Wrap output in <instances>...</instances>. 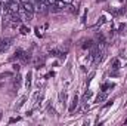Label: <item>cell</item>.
<instances>
[{
    "instance_id": "obj_1",
    "label": "cell",
    "mask_w": 127,
    "mask_h": 126,
    "mask_svg": "<svg viewBox=\"0 0 127 126\" xmlns=\"http://www.w3.org/2000/svg\"><path fill=\"white\" fill-rule=\"evenodd\" d=\"M4 7H6V12L12 15V13H16V12H18V9H19V3H18V0H10Z\"/></svg>"
},
{
    "instance_id": "obj_2",
    "label": "cell",
    "mask_w": 127,
    "mask_h": 126,
    "mask_svg": "<svg viewBox=\"0 0 127 126\" xmlns=\"http://www.w3.org/2000/svg\"><path fill=\"white\" fill-rule=\"evenodd\" d=\"M13 42V39L12 37H4V39H0V54L1 52H4L9 46H10V43Z\"/></svg>"
},
{
    "instance_id": "obj_3",
    "label": "cell",
    "mask_w": 127,
    "mask_h": 126,
    "mask_svg": "<svg viewBox=\"0 0 127 126\" xmlns=\"http://www.w3.org/2000/svg\"><path fill=\"white\" fill-rule=\"evenodd\" d=\"M21 7H22V10H25V12H28V13H32V12H34V4H32L31 1H28V0L22 1Z\"/></svg>"
},
{
    "instance_id": "obj_4",
    "label": "cell",
    "mask_w": 127,
    "mask_h": 126,
    "mask_svg": "<svg viewBox=\"0 0 127 126\" xmlns=\"http://www.w3.org/2000/svg\"><path fill=\"white\" fill-rule=\"evenodd\" d=\"M78 105V96L77 95H74V98H72V102H71V105H69V113H72L74 110H75V107Z\"/></svg>"
},
{
    "instance_id": "obj_5",
    "label": "cell",
    "mask_w": 127,
    "mask_h": 126,
    "mask_svg": "<svg viewBox=\"0 0 127 126\" xmlns=\"http://www.w3.org/2000/svg\"><path fill=\"white\" fill-rule=\"evenodd\" d=\"M25 101H27V96H21V98L18 99V102L15 104V110H19V108L25 104Z\"/></svg>"
},
{
    "instance_id": "obj_6",
    "label": "cell",
    "mask_w": 127,
    "mask_h": 126,
    "mask_svg": "<svg viewBox=\"0 0 127 126\" xmlns=\"http://www.w3.org/2000/svg\"><path fill=\"white\" fill-rule=\"evenodd\" d=\"M105 99H106V94H105V92H102V94H99L97 96H96L95 102H96V104H100V102H103Z\"/></svg>"
},
{
    "instance_id": "obj_7",
    "label": "cell",
    "mask_w": 127,
    "mask_h": 126,
    "mask_svg": "<svg viewBox=\"0 0 127 126\" xmlns=\"http://www.w3.org/2000/svg\"><path fill=\"white\" fill-rule=\"evenodd\" d=\"M31 76H32L31 71H28L27 76H25V86H27V89H30V86H31Z\"/></svg>"
},
{
    "instance_id": "obj_8",
    "label": "cell",
    "mask_w": 127,
    "mask_h": 126,
    "mask_svg": "<svg viewBox=\"0 0 127 126\" xmlns=\"http://www.w3.org/2000/svg\"><path fill=\"white\" fill-rule=\"evenodd\" d=\"M22 54H24V51H22V49H16V51H15V54H13V57H12L10 60H12V61H13V60H18V58H21V55H22Z\"/></svg>"
},
{
    "instance_id": "obj_9",
    "label": "cell",
    "mask_w": 127,
    "mask_h": 126,
    "mask_svg": "<svg viewBox=\"0 0 127 126\" xmlns=\"http://www.w3.org/2000/svg\"><path fill=\"white\" fill-rule=\"evenodd\" d=\"M21 60H22L24 63H28V61L31 60V57H30V54H25V52H24V54L21 55Z\"/></svg>"
},
{
    "instance_id": "obj_10",
    "label": "cell",
    "mask_w": 127,
    "mask_h": 126,
    "mask_svg": "<svg viewBox=\"0 0 127 126\" xmlns=\"http://www.w3.org/2000/svg\"><path fill=\"white\" fill-rule=\"evenodd\" d=\"M13 86H15L16 89H18V88L21 86V76H16V79L13 80Z\"/></svg>"
},
{
    "instance_id": "obj_11",
    "label": "cell",
    "mask_w": 127,
    "mask_h": 126,
    "mask_svg": "<svg viewBox=\"0 0 127 126\" xmlns=\"http://www.w3.org/2000/svg\"><path fill=\"white\" fill-rule=\"evenodd\" d=\"M19 31H21V34H27V33L30 31V30H28V27H27V25H21Z\"/></svg>"
},
{
    "instance_id": "obj_12",
    "label": "cell",
    "mask_w": 127,
    "mask_h": 126,
    "mask_svg": "<svg viewBox=\"0 0 127 126\" xmlns=\"http://www.w3.org/2000/svg\"><path fill=\"white\" fill-rule=\"evenodd\" d=\"M112 68H114V70H118V68H120V61H118V60H114V61H112Z\"/></svg>"
},
{
    "instance_id": "obj_13",
    "label": "cell",
    "mask_w": 127,
    "mask_h": 126,
    "mask_svg": "<svg viewBox=\"0 0 127 126\" xmlns=\"http://www.w3.org/2000/svg\"><path fill=\"white\" fill-rule=\"evenodd\" d=\"M92 46H93V42H92V40H87V42L83 45V48H84V49H87V48H92Z\"/></svg>"
},
{
    "instance_id": "obj_14",
    "label": "cell",
    "mask_w": 127,
    "mask_h": 126,
    "mask_svg": "<svg viewBox=\"0 0 127 126\" xmlns=\"http://www.w3.org/2000/svg\"><path fill=\"white\" fill-rule=\"evenodd\" d=\"M59 98H61L62 104H65V102H66V94H65V92H61V94H59Z\"/></svg>"
},
{
    "instance_id": "obj_15",
    "label": "cell",
    "mask_w": 127,
    "mask_h": 126,
    "mask_svg": "<svg viewBox=\"0 0 127 126\" xmlns=\"http://www.w3.org/2000/svg\"><path fill=\"white\" fill-rule=\"evenodd\" d=\"M90 96H92V92H90V91H89V92H86V94H84V96H83V102H86Z\"/></svg>"
},
{
    "instance_id": "obj_16",
    "label": "cell",
    "mask_w": 127,
    "mask_h": 126,
    "mask_svg": "<svg viewBox=\"0 0 127 126\" xmlns=\"http://www.w3.org/2000/svg\"><path fill=\"white\" fill-rule=\"evenodd\" d=\"M19 68H21L19 64H13V70H15V71H19Z\"/></svg>"
},
{
    "instance_id": "obj_17",
    "label": "cell",
    "mask_w": 127,
    "mask_h": 126,
    "mask_svg": "<svg viewBox=\"0 0 127 126\" xmlns=\"http://www.w3.org/2000/svg\"><path fill=\"white\" fill-rule=\"evenodd\" d=\"M7 76H10V73H3V74H0V79H4Z\"/></svg>"
},
{
    "instance_id": "obj_18",
    "label": "cell",
    "mask_w": 127,
    "mask_h": 126,
    "mask_svg": "<svg viewBox=\"0 0 127 126\" xmlns=\"http://www.w3.org/2000/svg\"><path fill=\"white\" fill-rule=\"evenodd\" d=\"M97 1H103V0H97Z\"/></svg>"
},
{
    "instance_id": "obj_19",
    "label": "cell",
    "mask_w": 127,
    "mask_h": 126,
    "mask_svg": "<svg viewBox=\"0 0 127 126\" xmlns=\"http://www.w3.org/2000/svg\"><path fill=\"white\" fill-rule=\"evenodd\" d=\"M0 7H1V3H0Z\"/></svg>"
}]
</instances>
